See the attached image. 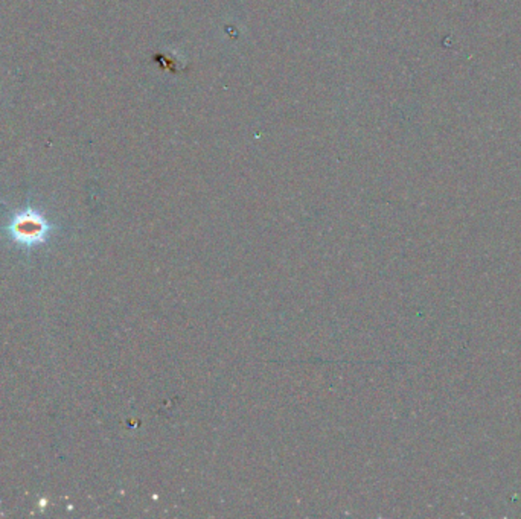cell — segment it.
I'll list each match as a JSON object with an SVG mask.
<instances>
[{"label": "cell", "instance_id": "6da1fadb", "mask_svg": "<svg viewBox=\"0 0 521 519\" xmlns=\"http://www.w3.org/2000/svg\"><path fill=\"white\" fill-rule=\"evenodd\" d=\"M54 230V224L45 217V213L34 207H26L13 213L5 226L8 238L20 249L26 250L45 244Z\"/></svg>", "mask_w": 521, "mask_h": 519}]
</instances>
